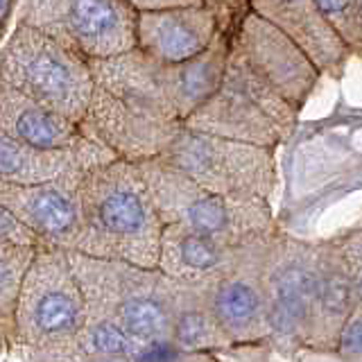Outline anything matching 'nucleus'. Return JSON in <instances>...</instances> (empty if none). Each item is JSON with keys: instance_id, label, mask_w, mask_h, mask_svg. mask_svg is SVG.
<instances>
[{"instance_id": "obj_1", "label": "nucleus", "mask_w": 362, "mask_h": 362, "mask_svg": "<svg viewBox=\"0 0 362 362\" xmlns=\"http://www.w3.org/2000/svg\"><path fill=\"white\" fill-rule=\"evenodd\" d=\"M79 199L82 240L75 252L158 267L163 220L139 163L118 156L88 168Z\"/></svg>"}, {"instance_id": "obj_2", "label": "nucleus", "mask_w": 362, "mask_h": 362, "mask_svg": "<svg viewBox=\"0 0 362 362\" xmlns=\"http://www.w3.org/2000/svg\"><path fill=\"white\" fill-rule=\"evenodd\" d=\"M86 297V310L116 320L143 346L141 358L184 354L170 342L177 281L158 267L68 252Z\"/></svg>"}, {"instance_id": "obj_3", "label": "nucleus", "mask_w": 362, "mask_h": 362, "mask_svg": "<svg viewBox=\"0 0 362 362\" xmlns=\"http://www.w3.org/2000/svg\"><path fill=\"white\" fill-rule=\"evenodd\" d=\"M229 23L206 52L184 64L161 62L141 48L109 59H90L95 84L145 111L186 120L222 82L229 59Z\"/></svg>"}, {"instance_id": "obj_4", "label": "nucleus", "mask_w": 362, "mask_h": 362, "mask_svg": "<svg viewBox=\"0 0 362 362\" xmlns=\"http://www.w3.org/2000/svg\"><path fill=\"white\" fill-rule=\"evenodd\" d=\"M86 322V297L66 249L41 247L28 269L11 317V339L45 358H75Z\"/></svg>"}, {"instance_id": "obj_5", "label": "nucleus", "mask_w": 362, "mask_h": 362, "mask_svg": "<svg viewBox=\"0 0 362 362\" xmlns=\"http://www.w3.org/2000/svg\"><path fill=\"white\" fill-rule=\"evenodd\" d=\"M139 165L163 224H184L229 245H243L279 229L267 197L211 190L161 158H147Z\"/></svg>"}, {"instance_id": "obj_6", "label": "nucleus", "mask_w": 362, "mask_h": 362, "mask_svg": "<svg viewBox=\"0 0 362 362\" xmlns=\"http://www.w3.org/2000/svg\"><path fill=\"white\" fill-rule=\"evenodd\" d=\"M0 82L79 124L98 86L90 59L25 23L0 48Z\"/></svg>"}, {"instance_id": "obj_7", "label": "nucleus", "mask_w": 362, "mask_h": 362, "mask_svg": "<svg viewBox=\"0 0 362 362\" xmlns=\"http://www.w3.org/2000/svg\"><path fill=\"white\" fill-rule=\"evenodd\" d=\"M299 111L267 88L229 48L220 86L184 120L224 139L276 147L290 139Z\"/></svg>"}, {"instance_id": "obj_8", "label": "nucleus", "mask_w": 362, "mask_h": 362, "mask_svg": "<svg viewBox=\"0 0 362 362\" xmlns=\"http://www.w3.org/2000/svg\"><path fill=\"white\" fill-rule=\"evenodd\" d=\"M274 152V147L224 139L181 120L158 158L211 190L269 199L279 177Z\"/></svg>"}, {"instance_id": "obj_9", "label": "nucleus", "mask_w": 362, "mask_h": 362, "mask_svg": "<svg viewBox=\"0 0 362 362\" xmlns=\"http://www.w3.org/2000/svg\"><path fill=\"white\" fill-rule=\"evenodd\" d=\"M139 9L129 0H16V23H25L79 52L109 59L139 45Z\"/></svg>"}, {"instance_id": "obj_10", "label": "nucleus", "mask_w": 362, "mask_h": 362, "mask_svg": "<svg viewBox=\"0 0 362 362\" xmlns=\"http://www.w3.org/2000/svg\"><path fill=\"white\" fill-rule=\"evenodd\" d=\"M263 288L274 349L292 351L305 349L310 337L315 290H317V240L276 231L269 238Z\"/></svg>"}, {"instance_id": "obj_11", "label": "nucleus", "mask_w": 362, "mask_h": 362, "mask_svg": "<svg viewBox=\"0 0 362 362\" xmlns=\"http://www.w3.org/2000/svg\"><path fill=\"white\" fill-rule=\"evenodd\" d=\"M229 48L260 82L301 113L322 71L286 32L245 5L229 23Z\"/></svg>"}, {"instance_id": "obj_12", "label": "nucleus", "mask_w": 362, "mask_h": 362, "mask_svg": "<svg viewBox=\"0 0 362 362\" xmlns=\"http://www.w3.org/2000/svg\"><path fill=\"white\" fill-rule=\"evenodd\" d=\"M274 233L243 243L229 263L206 281L211 310L233 346H272L263 267L269 238Z\"/></svg>"}, {"instance_id": "obj_13", "label": "nucleus", "mask_w": 362, "mask_h": 362, "mask_svg": "<svg viewBox=\"0 0 362 362\" xmlns=\"http://www.w3.org/2000/svg\"><path fill=\"white\" fill-rule=\"evenodd\" d=\"M88 168L93 165H75L59 177L32 186L0 181V202L14 211L45 247L73 252L82 240L79 184Z\"/></svg>"}, {"instance_id": "obj_14", "label": "nucleus", "mask_w": 362, "mask_h": 362, "mask_svg": "<svg viewBox=\"0 0 362 362\" xmlns=\"http://www.w3.org/2000/svg\"><path fill=\"white\" fill-rule=\"evenodd\" d=\"M179 122L136 107L98 84L82 120V132L107 145L120 158L141 163L161 156Z\"/></svg>"}, {"instance_id": "obj_15", "label": "nucleus", "mask_w": 362, "mask_h": 362, "mask_svg": "<svg viewBox=\"0 0 362 362\" xmlns=\"http://www.w3.org/2000/svg\"><path fill=\"white\" fill-rule=\"evenodd\" d=\"M224 23L220 9L211 0L199 5L139 9L136 48L161 62L184 64L209 50Z\"/></svg>"}, {"instance_id": "obj_16", "label": "nucleus", "mask_w": 362, "mask_h": 362, "mask_svg": "<svg viewBox=\"0 0 362 362\" xmlns=\"http://www.w3.org/2000/svg\"><path fill=\"white\" fill-rule=\"evenodd\" d=\"M258 16L269 21L310 57L322 75L339 79L354 57L346 41L324 16L317 0H247Z\"/></svg>"}, {"instance_id": "obj_17", "label": "nucleus", "mask_w": 362, "mask_h": 362, "mask_svg": "<svg viewBox=\"0 0 362 362\" xmlns=\"http://www.w3.org/2000/svg\"><path fill=\"white\" fill-rule=\"evenodd\" d=\"M358 308L354 279L349 274L342 249L331 240H317V290L310 337L305 349L333 356L342 326Z\"/></svg>"}, {"instance_id": "obj_18", "label": "nucleus", "mask_w": 362, "mask_h": 362, "mask_svg": "<svg viewBox=\"0 0 362 362\" xmlns=\"http://www.w3.org/2000/svg\"><path fill=\"white\" fill-rule=\"evenodd\" d=\"M111 158H118V154L86 134L73 147L43 150L0 132V181L5 184H41L68 173L75 165H98Z\"/></svg>"}, {"instance_id": "obj_19", "label": "nucleus", "mask_w": 362, "mask_h": 362, "mask_svg": "<svg viewBox=\"0 0 362 362\" xmlns=\"http://www.w3.org/2000/svg\"><path fill=\"white\" fill-rule=\"evenodd\" d=\"M0 132L43 150L73 147L84 139L79 122L3 82H0Z\"/></svg>"}, {"instance_id": "obj_20", "label": "nucleus", "mask_w": 362, "mask_h": 362, "mask_svg": "<svg viewBox=\"0 0 362 362\" xmlns=\"http://www.w3.org/2000/svg\"><path fill=\"white\" fill-rule=\"evenodd\" d=\"M170 342L184 354V358L224 356L233 346L211 310L206 281H177Z\"/></svg>"}, {"instance_id": "obj_21", "label": "nucleus", "mask_w": 362, "mask_h": 362, "mask_svg": "<svg viewBox=\"0 0 362 362\" xmlns=\"http://www.w3.org/2000/svg\"><path fill=\"white\" fill-rule=\"evenodd\" d=\"M240 245H229L206 233L192 231L184 224H163L158 269L177 281H209L229 263Z\"/></svg>"}, {"instance_id": "obj_22", "label": "nucleus", "mask_w": 362, "mask_h": 362, "mask_svg": "<svg viewBox=\"0 0 362 362\" xmlns=\"http://www.w3.org/2000/svg\"><path fill=\"white\" fill-rule=\"evenodd\" d=\"M143 346L124 331V328L107 315L86 310V322L82 326L75 344V358L90 360H139Z\"/></svg>"}, {"instance_id": "obj_23", "label": "nucleus", "mask_w": 362, "mask_h": 362, "mask_svg": "<svg viewBox=\"0 0 362 362\" xmlns=\"http://www.w3.org/2000/svg\"><path fill=\"white\" fill-rule=\"evenodd\" d=\"M41 247L0 240V344L11 339V317L28 269Z\"/></svg>"}, {"instance_id": "obj_24", "label": "nucleus", "mask_w": 362, "mask_h": 362, "mask_svg": "<svg viewBox=\"0 0 362 362\" xmlns=\"http://www.w3.org/2000/svg\"><path fill=\"white\" fill-rule=\"evenodd\" d=\"M335 243L342 249L349 274L354 279L358 308H362V224L354 226V229H349L342 235H335Z\"/></svg>"}, {"instance_id": "obj_25", "label": "nucleus", "mask_w": 362, "mask_h": 362, "mask_svg": "<svg viewBox=\"0 0 362 362\" xmlns=\"http://www.w3.org/2000/svg\"><path fill=\"white\" fill-rule=\"evenodd\" d=\"M333 356L344 360H362V308H356L342 326Z\"/></svg>"}, {"instance_id": "obj_26", "label": "nucleus", "mask_w": 362, "mask_h": 362, "mask_svg": "<svg viewBox=\"0 0 362 362\" xmlns=\"http://www.w3.org/2000/svg\"><path fill=\"white\" fill-rule=\"evenodd\" d=\"M0 240L18 243V245H32V247H45L41 243V238L34 233L14 211L7 209L3 202H0Z\"/></svg>"}, {"instance_id": "obj_27", "label": "nucleus", "mask_w": 362, "mask_h": 362, "mask_svg": "<svg viewBox=\"0 0 362 362\" xmlns=\"http://www.w3.org/2000/svg\"><path fill=\"white\" fill-rule=\"evenodd\" d=\"M351 21H354L351 52L356 57H362V0H351Z\"/></svg>"}, {"instance_id": "obj_28", "label": "nucleus", "mask_w": 362, "mask_h": 362, "mask_svg": "<svg viewBox=\"0 0 362 362\" xmlns=\"http://www.w3.org/2000/svg\"><path fill=\"white\" fill-rule=\"evenodd\" d=\"M136 9H161V7H179V5H199L204 0H129Z\"/></svg>"}]
</instances>
